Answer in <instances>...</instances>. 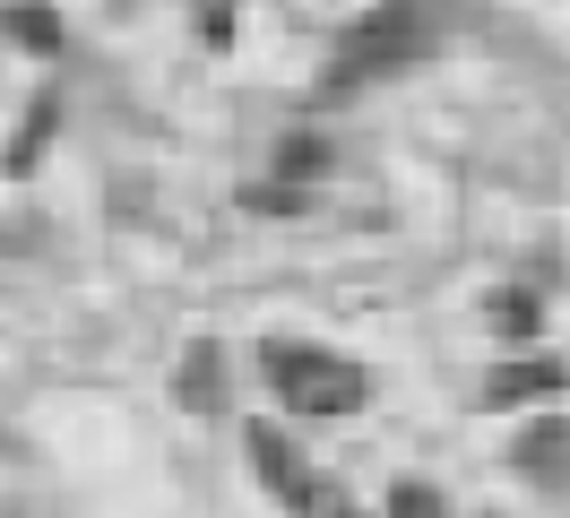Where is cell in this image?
Instances as JSON below:
<instances>
[{"mask_svg": "<svg viewBox=\"0 0 570 518\" xmlns=\"http://www.w3.org/2000/svg\"><path fill=\"white\" fill-rule=\"evenodd\" d=\"M510 467H519V476H570V423L562 414H553V423H528V432H519V441H510Z\"/></svg>", "mask_w": 570, "mask_h": 518, "instance_id": "277c9868", "label": "cell"}, {"mask_svg": "<svg viewBox=\"0 0 570 518\" xmlns=\"http://www.w3.org/2000/svg\"><path fill=\"white\" fill-rule=\"evenodd\" d=\"M562 389V363H501L484 380V407H528V398H553Z\"/></svg>", "mask_w": 570, "mask_h": 518, "instance_id": "5b68a950", "label": "cell"}, {"mask_svg": "<svg viewBox=\"0 0 570 518\" xmlns=\"http://www.w3.org/2000/svg\"><path fill=\"white\" fill-rule=\"evenodd\" d=\"M259 372L285 398V414H363V398H372V372L328 345H268Z\"/></svg>", "mask_w": 570, "mask_h": 518, "instance_id": "6da1fadb", "label": "cell"}, {"mask_svg": "<svg viewBox=\"0 0 570 518\" xmlns=\"http://www.w3.org/2000/svg\"><path fill=\"white\" fill-rule=\"evenodd\" d=\"M390 518H441V492H432V483H397V492H390Z\"/></svg>", "mask_w": 570, "mask_h": 518, "instance_id": "9c48e42d", "label": "cell"}, {"mask_svg": "<svg viewBox=\"0 0 570 518\" xmlns=\"http://www.w3.org/2000/svg\"><path fill=\"white\" fill-rule=\"evenodd\" d=\"M243 449H250V476L268 483L285 510H312V501L328 492V483L312 476V467H303V449L285 441V432H268V423H250V441H243Z\"/></svg>", "mask_w": 570, "mask_h": 518, "instance_id": "3957f363", "label": "cell"}, {"mask_svg": "<svg viewBox=\"0 0 570 518\" xmlns=\"http://www.w3.org/2000/svg\"><path fill=\"white\" fill-rule=\"evenodd\" d=\"M174 398H181V407H199V414L225 398V389H216V345H199V354L181 363V389H174Z\"/></svg>", "mask_w": 570, "mask_h": 518, "instance_id": "ba28073f", "label": "cell"}, {"mask_svg": "<svg viewBox=\"0 0 570 518\" xmlns=\"http://www.w3.org/2000/svg\"><path fill=\"white\" fill-rule=\"evenodd\" d=\"M199 18H208V43H225V27H234V9H225V0H208Z\"/></svg>", "mask_w": 570, "mask_h": 518, "instance_id": "30bf717a", "label": "cell"}, {"mask_svg": "<svg viewBox=\"0 0 570 518\" xmlns=\"http://www.w3.org/2000/svg\"><path fill=\"white\" fill-rule=\"evenodd\" d=\"M0 27L18 35L27 52H61V18H52L43 0H9V9H0Z\"/></svg>", "mask_w": 570, "mask_h": 518, "instance_id": "8992f818", "label": "cell"}, {"mask_svg": "<svg viewBox=\"0 0 570 518\" xmlns=\"http://www.w3.org/2000/svg\"><path fill=\"white\" fill-rule=\"evenodd\" d=\"M493 329L501 338H535V329H544V303H535L528 285H510V294H493Z\"/></svg>", "mask_w": 570, "mask_h": 518, "instance_id": "52a82bcc", "label": "cell"}, {"mask_svg": "<svg viewBox=\"0 0 570 518\" xmlns=\"http://www.w3.org/2000/svg\"><path fill=\"white\" fill-rule=\"evenodd\" d=\"M432 35V0H390V9H372L355 35H346V52L328 61V96H355V87H372L381 69L415 61Z\"/></svg>", "mask_w": 570, "mask_h": 518, "instance_id": "7a4b0ae2", "label": "cell"}]
</instances>
